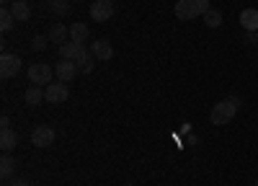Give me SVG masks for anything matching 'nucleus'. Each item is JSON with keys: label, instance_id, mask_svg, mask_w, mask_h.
Instances as JSON below:
<instances>
[{"label": "nucleus", "instance_id": "nucleus-1", "mask_svg": "<svg viewBox=\"0 0 258 186\" xmlns=\"http://www.w3.org/2000/svg\"><path fill=\"white\" fill-rule=\"evenodd\" d=\"M240 103H243V101H240L238 96H230V98H225V101H220V103H214L212 111H209V121L217 124V127L232 121V116L238 114V109H240Z\"/></svg>", "mask_w": 258, "mask_h": 186}, {"label": "nucleus", "instance_id": "nucleus-2", "mask_svg": "<svg viewBox=\"0 0 258 186\" xmlns=\"http://www.w3.org/2000/svg\"><path fill=\"white\" fill-rule=\"evenodd\" d=\"M209 11V0H178L176 3V16L181 21H191L197 16H204Z\"/></svg>", "mask_w": 258, "mask_h": 186}, {"label": "nucleus", "instance_id": "nucleus-3", "mask_svg": "<svg viewBox=\"0 0 258 186\" xmlns=\"http://www.w3.org/2000/svg\"><path fill=\"white\" fill-rule=\"evenodd\" d=\"M54 78V70L47 65V62H34V65L29 68V80H31V86H41V88H47L49 83H54L52 80Z\"/></svg>", "mask_w": 258, "mask_h": 186}, {"label": "nucleus", "instance_id": "nucleus-4", "mask_svg": "<svg viewBox=\"0 0 258 186\" xmlns=\"http://www.w3.org/2000/svg\"><path fill=\"white\" fill-rule=\"evenodd\" d=\"M68 96H70L68 83H62V80L49 83V86L44 88V101H49V103H62V101H68Z\"/></svg>", "mask_w": 258, "mask_h": 186}, {"label": "nucleus", "instance_id": "nucleus-5", "mask_svg": "<svg viewBox=\"0 0 258 186\" xmlns=\"http://www.w3.org/2000/svg\"><path fill=\"white\" fill-rule=\"evenodd\" d=\"M111 16H114V3L111 0H93L91 3V18L93 21L101 24V21H109Z\"/></svg>", "mask_w": 258, "mask_h": 186}, {"label": "nucleus", "instance_id": "nucleus-6", "mask_svg": "<svg viewBox=\"0 0 258 186\" xmlns=\"http://www.w3.org/2000/svg\"><path fill=\"white\" fill-rule=\"evenodd\" d=\"M54 137H57V132L52 127H47V124H41V127H36L31 132V142L36 145V148H49V145L54 142Z\"/></svg>", "mask_w": 258, "mask_h": 186}, {"label": "nucleus", "instance_id": "nucleus-7", "mask_svg": "<svg viewBox=\"0 0 258 186\" xmlns=\"http://www.w3.org/2000/svg\"><path fill=\"white\" fill-rule=\"evenodd\" d=\"M18 73H21V57L6 52L3 57H0V75H3V78H13Z\"/></svg>", "mask_w": 258, "mask_h": 186}, {"label": "nucleus", "instance_id": "nucleus-8", "mask_svg": "<svg viewBox=\"0 0 258 186\" xmlns=\"http://www.w3.org/2000/svg\"><path fill=\"white\" fill-rule=\"evenodd\" d=\"M78 65L73 59H59L57 62V68H54V73H57V80H62V83H70L75 75H78Z\"/></svg>", "mask_w": 258, "mask_h": 186}, {"label": "nucleus", "instance_id": "nucleus-9", "mask_svg": "<svg viewBox=\"0 0 258 186\" xmlns=\"http://www.w3.org/2000/svg\"><path fill=\"white\" fill-rule=\"evenodd\" d=\"M91 54L96 59H111L114 57V47H111V41H106V39H96L93 44H91Z\"/></svg>", "mask_w": 258, "mask_h": 186}, {"label": "nucleus", "instance_id": "nucleus-10", "mask_svg": "<svg viewBox=\"0 0 258 186\" xmlns=\"http://www.w3.org/2000/svg\"><path fill=\"white\" fill-rule=\"evenodd\" d=\"M240 26L245 31H258V11L255 8H245L240 13Z\"/></svg>", "mask_w": 258, "mask_h": 186}, {"label": "nucleus", "instance_id": "nucleus-11", "mask_svg": "<svg viewBox=\"0 0 258 186\" xmlns=\"http://www.w3.org/2000/svg\"><path fill=\"white\" fill-rule=\"evenodd\" d=\"M24 101L29 103V106H39V103L44 101V88L41 86H29L26 93H24Z\"/></svg>", "mask_w": 258, "mask_h": 186}, {"label": "nucleus", "instance_id": "nucleus-12", "mask_svg": "<svg viewBox=\"0 0 258 186\" xmlns=\"http://www.w3.org/2000/svg\"><path fill=\"white\" fill-rule=\"evenodd\" d=\"M11 13L16 16V21H29V18H31V8H29L26 0H13Z\"/></svg>", "mask_w": 258, "mask_h": 186}, {"label": "nucleus", "instance_id": "nucleus-13", "mask_svg": "<svg viewBox=\"0 0 258 186\" xmlns=\"http://www.w3.org/2000/svg\"><path fill=\"white\" fill-rule=\"evenodd\" d=\"M88 36H91V31H88L85 24H73L70 26V41H75V44H85Z\"/></svg>", "mask_w": 258, "mask_h": 186}, {"label": "nucleus", "instance_id": "nucleus-14", "mask_svg": "<svg viewBox=\"0 0 258 186\" xmlns=\"http://www.w3.org/2000/svg\"><path fill=\"white\" fill-rule=\"evenodd\" d=\"M16 145H18V135L13 130H3V132H0V148H3V153H11Z\"/></svg>", "mask_w": 258, "mask_h": 186}, {"label": "nucleus", "instance_id": "nucleus-15", "mask_svg": "<svg viewBox=\"0 0 258 186\" xmlns=\"http://www.w3.org/2000/svg\"><path fill=\"white\" fill-rule=\"evenodd\" d=\"M80 47H83V44H75V41H64V44L57 49V54H59V59H73V62H75Z\"/></svg>", "mask_w": 258, "mask_h": 186}, {"label": "nucleus", "instance_id": "nucleus-16", "mask_svg": "<svg viewBox=\"0 0 258 186\" xmlns=\"http://www.w3.org/2000/svg\"><path fill=\"white\" fill-rule=\"evenodd\" d=\"M68 34H70V29H64L62 24H54L47 36H49V41H54L57 47H62V44H64V36H68Z\"/></svg>", "mask_w": 258, "mask_h": 186}, {"label": "nucleus", "instance_id": "nucleus-17", "mask_svg": "<svg viewBox=\"0 0 258 186\" xmlns=\"http://www.w3.org/2000/svg\"><path fill=\"white\" fill-rule=\"evenodd\" d=\"M204 24H207V29H217V26H222V13H220V11H214V8H209V11L204 13Z\"/></svg>", "mask_w": 258, "mask_h": 186}, {"label": "nucleus", "instance_id": "nucleus-18", "mask_svg": "<svg viewBox=\"0 0 258 186\" xmlns=\"http://www.w3.org/2000/svg\"><path fill=\"white\" fill-rule=\"evenodd\" d=\"M16 173V160L11 155H3V160H0V176L3 178H11Z\"/></svg>", "mask_w": 258, "mask_h": 186}, {"label": "nucleus", "instance_id": "nucleus-19", "mask_svg": "<svg viewBox=\"0 0 258 186\" xmlns=\"http://www.w3.org/2000/svg\"><path fill=\"white\" fill-rule=\"evenodd\" d=\"M13 24H16V16L11 13V8L8 11H0V31H11Z\"/></svg>", "mask_w": 258, "mask_h": 186}, {"label": "nucleus", "instance_id": "nucleus-20", "mask_svg": "<svg viewBox=\"0 0 258 186\" xmlns=\"http://www.w3.org/2000/svg\"><path fill=\"white\" fill-rule=\"evenodd\" d=\"M47 41H49V36H34L31 47H34L36 52H44V49H47Z\"/></svg>", "mask_w": 258, "mask_h": 186}, {"label": "nucleus", "instance_id": "nucleus-21", "mask_svg": "<svg viewBox=\"0 0 258 186\" xmlns=\"http://www.w3.org/2000/svg\"><path fill=\"white\" fill-rule=\"evenodd\" d=\"M70 11V6H68V0H57V3H54V13L57 16H64V13H68Z\"/></svg>", "mask_w": 258, "mask_h": 186}, {"label": "nucleus", "instance_id": "nucleus-22", "mask_svg": "<svg viewBox=\"0 0 258 186\" xmlns=\"http://www.w3.org/2000/svg\"><path fill=\"white\" fill-rule=\"evenodd\" d=\"M93 59H96V57H93ZM93 59H91V62H85V65L80 68V70H83V75H88V73L93 70Z\"/></svg>", "mask_w": 258, "mask_h": 186}, {"label": "nucleus", "instance_id": "nucleus-23", "mask_svg": "<svg viewBox=\"0 0 258 186\" xmlns=\"http://www.w3.org/2000/svg\"><path fill=\"white\" fill-rule=\"evenodd\" d=\"M0 130H11V119H8V116L0 119Z\"/></svg>", "mask_w": 258, "mask_h": 186}, {"label": "nucleus", "instance_id": "nucleus-24", "mask_svg": "<svg viewBox=\"0 0 258 186\" xmlns=\"http://www.w3.org/2000/svg\"><path fill=\"white\" fill-rule=\"evenodd\" d=\"M13 186H31V183H29V181H16Z\"/></svg>", "mask_w": 258, "mask_h": 186}, {"label": "nucleus", "instance_id": "nucleus-25", "mask_svg": "<svg viewBox=\"0 0 258 186\" xmlns=\"http://www.w3.org/2000/svg\"><path fill=\"white\" fill-rule=\"evenodd\" d=\"M253 186H258V181H255V183H253Z\"/></svg>", "mask_w": 258, "mask_h": 186}, {"label": "nucleus", "instance_id": "nucleus-26", "mask_svg": "<svg viewBox=\"0 0 258 186\" xmlns=\"http://www.w3.org/2000/svg\"><path fill=\"white\" fill-rule=\"evenodd\" d=\"M255 39H258V31H255Z\"/></svg>", "mask_w": 258, "mask_h": 186}, {"label": "nucleus", "instance_id": "nucleus-27", "mask_svg": "<svg viewBox=\"0 0 258 186\" xmlns=\"http://www.w3.org/2000/svg\"><path fill=\"white\" fill-rule=\"evenodd\" d=\"M52 3H57V0H52Z\"/></svg>", "mask_w": 258, "mask_h": 186}, {"label": "nucleus", "instance_id": "nucleus-28", "mask_svg": "<svg viewBox=\"0 0 258 186\" xmlns=\"http://www.w3.org/2000/svg\"><path fill=\"white\" fill-rule=\"evenodd\" d=\"M126 186H132V183H126Z\"/></svg>", "mask_w": 258, "mask_h": 186}, {"label": "nucleus", "instance_id": "nucleus-29", "mask_svg": "<svg viewBox=\"0 0 258 186\" xmlns=\"http://www.w3.org/2000/svg\"><path fill=\"white\" fill-rule=\"evenodd\" d=\"M3 186H8V183H3Z\"/></svg>", "mask_w": 258, "mask_h": 186}, {"label": "nucleus", "instance_id": "nucleus-30", "mask_svg": "<svg viewBox=\"0 0 258 186\" xmlns=\"http://www.w3.org/2000/svg\"><path fill=\"white\" fill-rule=\"evenodd\" d=\"M3 3H6V0H3Z\"/></svg>", "mask_w": 258, "mask_h": 186}]
</instances>
